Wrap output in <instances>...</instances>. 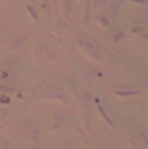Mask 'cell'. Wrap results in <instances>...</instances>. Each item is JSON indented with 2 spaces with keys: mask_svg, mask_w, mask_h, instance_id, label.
Listing matches in <instances>:
<instances>
[{
  "mask_svg": "<svg viewBox=\"0 0 148 149\" xmlns=\"http://www.w3.org/2000/svg\"><path fill=\"white\" fill-rule=\"evenodd\" d=\"M41 132V127L36 119H25L23 123L17 125V134L25 140H36Z\"/></svg>",
  "mask_w": 148,
  "mask_h": 149,
  "instance_id": "1",
  "label": "cell"
},
{
  "mask_svg": "<svg viewBox=\"0 0 148 149\" xmlns=\"http://www.w3.org/2000/svg\"><path fill=\"white\" fill-rule=\"evenodd\" d=\"M34 58L38 60L39 63H49V62H54L56 60V54L53 52L51 45L43 43V41H38L34 45Z\"/></svg>",
  "mask_w": 148,
  "mask_h": 149,
  "instance_id": "2",
  "label": "cell"
},
{
  "mask_svg": "<svg viewBox=\"0 0 148 149\" xmlns=\"http://www.w3.org/2000/svg\"><path fill=\"white\" fill-rule=\"evenodd\" d=\"M79 47H81V50H82V52L88 56V58H92L94 62H103V56L99 54V50H98V47H96L94 41L81 37V39H79Z\"/></svg>",
  "mask_w": 148,
  "mask_h": 149,
  "instance_id": "3",
  "label": "cell"
},
{
  "mask_svg": "<svg viewBox=\"0 0 148 149\" xmlns=\"http://www.w3.org/2000/svg\"><path fill=\"white\" fill-rule=\"evenodd\" d=\"M41 99H56V101L66 102V101H68V95H66L64 91L53 90V91H45V93H41Z\"/></svg>",
  "mask_w": 148,
  "mask_h": 149,
  "instance_id": "4",
  "label": "cell"
},
{
  "mask_svg": "<svg viewBox=\"0 0 148 149\" xmlns=\"http://www.w3.org/2000/svg\"><path fill=\"white\" fill-rule=\"evenodd\" d=\"M94 101L98 102V110H99V114H101V116L105 118V121H107V123H109V125H111L113 129H116V123L113 121V118H111V114H109V112L105 110V106H103V104H99V101H98V99H94Z\"/></svg>",
  "mask_w": 148,
  "mask_h": 149,
  "instance_id": "5",
  "label": "cell"
},
{
  "mask_svg": "<svg viewBox=\"0 0 148 149\" xmlns=\"http://www.w3.org/2000/svg\"><path fill=\"white\" fill-rule=\"evenodd\" d=\"M56 30H58V32H60L62 36H68L69 32H71V28L68 26L66 19H58V21H56Z\"/></svg>",
  "mask_w": 148,
  "mask_h": 149,
  "instance_id": "6",
  "label": "cell"
},
{
  "mask_svg": "<svg viewBox=\"0 0 148 149\" xmlns=\"http://www.w3.org/2000/svg\"><path fill=\"white\" fill-rule=\"evenodd\" d=\"M114 93L120 97H137V95H142V91L139 90H114Z\"/></svg>",
  "mask_w": 148,
  "mask_h": 149,
  "instance_id": "7",
  "label": "cell"
},
{
  "mask_svg": "<svg viewBox=\"0 0 148 149\" xmlns=\"http://www.w3.org/2000/svg\"><path fill=\"white\" fill-rule=\"evenodd\" d=\"M69 119V116L68 114H56L54 116V123H53V129H58L60 125H64L66 121Z\"/></svg>",
  "mask_w": 148,
  "mask_h": 149,
  "instance_id": "8",
  "label": "cell"
},
{
  "mask_svg": "<svg viewBox=\"0 0 148 149\" xmlns=\"http://www.w3.org/2000/svg\"><path fill=\"white\" fill-rule=\"evenodd\" d=\"M124 37H126V32H122V30H114V32L109 34V39L113 41V43H118V41L124 39Z\"/></svg>",
  "mask_w": 148,
  "mask_h": 149,
  "instance_id": "9",
  "label": "cell"
},
{
  "mask_svg": "<svg viewBox=\"0 0 148 149\" xmlns=\"http://www.w3.org/2000/svg\"><path fill=\"white\" fill-rule=\"evenodd\" d=\"M25 8H26V11L30 13V17L34 19V21H39V11H38V6H34V4H30V2H28Z\"/></svg>",
  "mask_w": 148,
  "mask_h": 149,
  "instance_id": "10",
  "label": "cell"
},
{
  "mask_svg": "<svg viewBox=\"0 0 148 149\" xmlns=\"http://www.w3.org/2000/svg\"><path fill=\"white\" fill-rule=\"evenodd\" d=\"M94 21L103 28H111V19L105 17V15H94Z\"/></svg>",
  "mask_w": 148,
  "mask_h": 149,
  "instance_id": "11",
  "label": "cell"
},
{
  "mask_svg": "<svg viewBox=\"0 0 148 149\" xmlns=\"http://www.w3.org/2000/svg\"><path fill=\"white\" fill-rule=\"evenodd\" d=\"M71 11H73V0H64V19L71 17Z\"/></svg>",
  "mask_w": 148,
  "mask_h": 149,
  "instance_id": "12",
  "label": "cell"
},
{
  "mask_svg": "<svg viewBox=\"0 0 148 149\" xmlns=\"http://www.w3.org/2000/svg\"><path fill=\"white\" fill-rule=\"evenodd\" d=\"M66 86L69 88V91H71V93H73V95H75V97H79V95H81V91L77 90V86H75V84H73V80H71V78H69V77H66Z\"/></svg>",
  "mask_w": 148,
  "mask_h": 149,
  "instance_id": "13",
  "label": "cell"
},
{
  "mask_svg": "<svg viewBox=\"0 0 148 149\" xmlns=\"http://www.w3.org/2000/svg\"><path fill=\"white\" fill-rule=\"evenodd\" d=\"M26 41V36L25 37H21V39H15V41H11L10 47H8V50H17V49H21V45Z\"/></svg>",
  "mask_w": 148,
  "mask_h": 149,
  "instance_id": "14",
  "label": "cell"
},
{
  "mask_svg": "<svg viewBox=\"0 0 148 149\" xmlns=\"http://www.w3.org/2000/svg\"><path fill=\"white\" fill-rule=\"evenodd\" d=\"M82 119H85V125H86V129H90L92 121H94V116H92L88 110H85V112H82Z\"/></svg>",
  "mask_w": 148,
  "mask_h": 149,
  "instance_id": "15",
  "label": "cell"
},
{
  "mask_svg": "<svg viewBox=\"0 0 148 149\" xmlns=\"http://www.w3.org/2000/svg\"><path fill=\"white\" fill-rule=\"evenodd\" d=\"M0 91L2 93H19V90L13 86H4V84H0Z\"/></svg>",
  "mask_w": 148,
  "mask_h": 149,
  "instance_id": "16",
  "label": "cell"
},
{
  "mask_svg": "<svg viewBox=\"0 0 148 149\" xmlns=\"http://www.w3.org/2000/svg\"><path fill=\"white\" fill-rule=\"evenodd\" d=\"M124 4V0H116L114 4H111V13H113V17H116V11H118V8Z\"/></svg>",
  "mask_w": 148,
  "mask_h": 149,
  "instance_id": "17",
  "label": "cell"
},
{
  "mask_svg": "<svg viewBox=\"0 0 148 149\" xmlns=\"http://www.w3.org/2000/svg\"><path fill=\"white\" fill-rule=\"evenodd\" d=\"M82 24L88 26L90 24V4H86V11H85V19H82Z\"/></svg>",
  "mask_w": 148,
  "mask_h": 149,
  "instance_id": "18",
  "label": "cell"
},
{
  "mask_svg": "<svg viewBox=\"0 0 148 149\" xmlns=\"http://www.w3.org/2000/svg\"><path fill=\"white\" fill-rule=\"evenodd\" d=\"M144 32H146V28H144V26H133V28H131V34H137V36L141 34V36H144V37H146Z\"/></svg>",
  "mask_w": 148,
  "mask_h": 149,
  "instance_id": "19",
  "label": "cell"
},
{
  "mask_svg": "<svg viewBox=\"0 0 148 149\" xmlns=\"http://www.w3.org/2000/svg\"><path fill=\"white\" fill-rule=\"evenodd\" d=\"M6 119H8V112L4 110V108H0V127L4 125V121H6Z\"/></svg>",
  "mask_w": 148,
  "mask_h": 149,
  "instance_id": "20",
  "label": "cell"
},
{
  "mask_svg": "<svg viewBox=\"0 0 148 149\" xmlns=\"http://www.w3.org/2000/svg\"><path fill=\"white\" fill-rule=\"evenodd\" d=\"M41 6H43L45 13H47V15H51V6H49V2H41Z\"/></svg>",
  "mask_w": 148,
  "mask_h": 149,
  "instance_id": "21",
  "label": "cell"
},
{
  "mask_svg": "<svg viewBox=\"0 0 148 149\" xmlns=\"http://www.w3.org/2000/svg\"><path fill=\"white\" fill-rule=\"evenodd\" d=\"M128 2H133V4H141V6H146V0H128Z\"/></svg>",
  "mask_w": 148,
  "mask_h": 149,
  "instance_id": "22",
  "label": "cell"
},
{
  "mask_svg": "<svg viewBox=\"0 0 148 149\" xmlns=\"http://www.w3.org/2000/svg\"><path fill=\"white\" fill-rule=\"evenodd\" d=\"M107 0H94V6H103Z\"/></svg>",
  "mask_w": 148,
  "mask_h": 149,
  "instance_id": "23",
  "label": "cell"
},
{
  "mask_svg": "<svg viewBox=\"0 0 148 149\" xmlns=\"http://www.w3.org/2000/svg\"><path fill=\"white\" fill-rule=\"evenodd\" d=\"M0 146H2V147H10V142H8V140H2V142H0Z\"/></svg>",
  "mask_w": 148,
  "mask_h": 149,
  "instance_id": "24",
  "label": "cell"
},
{
  "mask_svg": "<svg viewBox=\"0 0 148 149\" xmlns=\"http://www.w3.org/2000/svg\"><path fill=\"white\" fill-rule=\"evenodd\" d=\"M0 45H2V37H0Z\"/></svg>",
  "mask_w": 148,
  "mask_h": 149,
  "instance_id": "25",
  "label": "cell"
},
{
  "mask_svg": "<svg viewBox=\"0 0 148 149\" xmlns=\"http://www.w3.org/2000/svg\"><path fill=\"white\" fill-rule=\"evenodd\" d=\"M79 2H82V0H79Z\"/></svg>",
  "mask_w": 148,
  "mask_h": 149,
  "instance_id": "26",
  "label": "cell"
},
{
  "mask_svg": "<svg viewBox=\"0 0 148 149\" xmlns=\"http://www.w3.org/2000/svg\"><path fill=\"white\" fill-rule=\"evenodd\" d=\"M0 95H2V93H0Z\"/></svg>",
  "mask_w": 148,
  "mask_h": 149,
  "instance_id": "27",
  "label": "cell"
}]
</instances>
